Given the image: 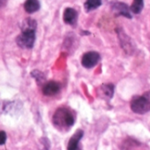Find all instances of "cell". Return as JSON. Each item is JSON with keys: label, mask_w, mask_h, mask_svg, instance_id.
<instances>
[{"label": "cell", "mask_w": 150, "mask_h": 150, "mask_svg": "<svg viewBox=\"0 0 150 150\" xmlns=\"http://www.w3.org/2000/svg\"><path fill=\"white\" fill-rule=\"evenodd\" d=\"M37 23L35 20L26 19L21 25V34L17 37V44L24 49H31L35 42V30Z\"/></svg>", "instance_id": "cell-1"}, {"label": "cell", "mask_w": 150, "mask_h": 150, "mask_svg": "<svg viewBox=\"0 0 150 150\" xmlns=\"http://www.w3.org/2000/svg\"><path fill=\"white\" fill-rule=\"evenodd\" d=\"M74 121L75 118L71 110L65 107L57 109L52 117L54 126L62 132L69 130L73 125Z\"/></svg>", "instance_id": "cell-2"}, {"label": "cell", "mask_w": 150, "mask_h": 150, "mask_svg": "<svg viewBox=\"0 0 150 150\" xmlns=\"http://www.w3.org/2000/svg\"><path fill=\"white\" fill-rule=\"evenodd\" d=\"M131 109L134 113L145 114L150 111V91L135 96L131 102Z\"/></svg>", "instance_id": "cell-3"}, {"label": "cell", "mask_w": 150, "mask_h": 150, "mask_svg": "<svg viewBox=\"0 0 150 150\" xmlns=\"http://www.w3.org/2000/svg\"><path fill=\"white\" fill-rule=\"evenodd\" d=\"M100 60V55L99 53L96 51H89L83 55L81 59V64L85 68H93L97 64V63Z\"/></svg>", "instance_id": "cell-4"}, {"label": "cell", "mask_w": 150, "mask_h": 150, "mask_svg": "<svg viewBox=\"0 0 150 150\" xmlns=\"http://www.w3.org/2000/svg\"><path fill=\"white\" fill-rule=\"evenodd\" d=\"M60 90V85L56 81H50L44 84L42 88V93L46 96H53L57 95Z\"/></svg>", "instance_id": "cell-5"}, {"label": "cell", "mask_w": 150, "mask_h": 150, "mask_svg": "<svg viewBox=\"0 0 150 150\" xmlns=\"http://www.w3.org/2000/svg\"><path fill=\"white\" fill-rule=\"evenodd\" d=\"M83 137V132L81 130H77L70 139L67 148L69 150H77L79 149V142Z\"/></svg>", "instance_id": "cell-6"}, {"label": "cell", "mask_w": 150, "mask_h": 150, "mask_svg": "<svg viewBox=\"0 0 150 150\" xmlns=\"http://www.w3.org/2000/svg\"><path fill=\"white\" fill-rule=\"evenodd\" d=\"M77 12L72 8H66L64 12V21L66 24L73 25L77 21Z\"/></svg>", "instance_id": "cell-7"}, {"label": "cell", "mask_w": 150, "mask_h": 150, "mask_svg": "<svg viewBox=\"0 0 150 150\" xmlns=\"http://www.w3.org/2000/svg\"><path fill=\"white\" fill-rule=\"evenodd\" d=\"M24 9L28 13H33L40 9V3L38 0H27L24 4Z\"/></svg>", "instance_id": "cell-8"}, {"label": "cell", "mask_w": 150, "mask_h": 150, "mask_svg": "<svg viewBox=\"0 0 150 150\" xmlns=\"http://www.w3.org/2000/svg\"><path fill=\"white\" fill-rule=\"evenodd\" d=\"M114 10L116 12H117V13L119 15H123V16H125L127 18H131V14H130V12H129V9L127 7V6L125 4H122V3H117L114 6Z\"/></svg>", "instance_id": "cell-9"}, {"label": "cell", "mask_w": 150, "mask_h": 150, "mask_svg": "<svg viewBox=\"0 0 150 150\" xmlns=\"http://www.w3.org/2000/svg\"><path fill=\"white\" fill-rule=\"evenodd\" d=\"M101 5H102L101 0H87L84 6L87 12H90L92 10L98 8Z\"/></svg>", "instance_id": "cell-10"}, {"label": "cell", "mask_w": 150, "mask_h": 150, "mask_svg": "<svg viewBox=\"0 0 150 150\" xmlns=\"http://www.w3.org/2000/svg\"><path fill=\"white\" fill-rule=\"evenodd\" d=\"M143 0H133V3L131 6V11L135 13L138 14L141 12L142 8H143Z\"/></svg>", "instance_id": "cell-11"}, {"label": "cell", "mask_w": 150, "mask_h": 150, "mask_svg": "<svg viewBox=\"0 0 150 150\" xmlns=\"http://www.w3.org/2000/svg\"><path fill=\"white\" fill-rule=\"evenodd\" d=\"M102 92L103 93V96L108 97L109 99H110L113 96L114 93V86L111 84H107V85H103L102 86Z\"/></svg>", "instance_id": "cell-12"}, {"label": "cell", "mask_w": 150, "mask_h": 150, "mask_svg": "<svg viewBox=\"0 0 150 150\" xmlns=\"http://www.w3.org/2000/svg\"><path fill=\"white\" fill-rule=\"evenodd\" d=\"M31 74H32V77H34V78L36 80V81H37L38 83H41L42 81L45 80V78H44V76H43V74H42V72H40L39 71H34Z\"/></svg>", "instance_id": "cell-13"}, {"label": "cell", "mask_w": 150, "mask_h": 150, "mask_svg": "<svg viewBox=\"0 0 150 150\" xmlns=\"http://www.w3.org/2000/svg\"><path fill=\"white\" fill-rule=\"evenodd\" d=\"M6 141V133L4 131H0V146L4 145Z\"/></svg>", "instance_id": "cell-14"}, {"label": "cell", "mask_w": 150, "mask_h": 150, "mask_svg": "<svg viewBox=\"0 0 150 150\" xmlns=\"http://www.w3.org/2000/svg\"><path fill=\"white\" fill-rule=\"evenodd\" d=\"M6 3V0H0V7H1Z\"/></svg>", "instance_id": "cell-15"}]
</instances>
